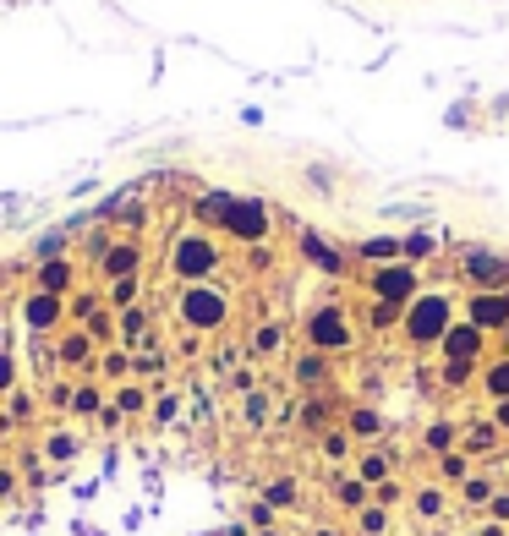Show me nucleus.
Instances as JSON below:
<instances>
[{
    "mask_svg": "<svg viewBox=\"0 0 509 536\" xmlns=\"http://www.w3.org/2000/svg\"><path fill=\"white\" fill-rule=\"evenodd\" d=\"M176 318H181V329H192V334H214V329H225V318H230V296L219 285H181V296H176Z\"/></svg>",
    "mask_w": 509,
    "mask_h": 536,
    "instance_id": "nucleus-1",
    "label": "nucleus"
},
{
    "mask_svg": "<svg viewBox=\"0 0 509 536\" xmlns=\"http://www.w3.org/2000/svg\"><path fill=\"white\" fill-rule=\"evenodd\" d=\"M170 268H176L181 285H203V279L219 268V247L203 236V230H187V236L170 241Z\"/></svg>",
    "mask_w": 509,
    "mask_h": 536,
    "instance_id": "nucleus-2",
    "label": "nucleus"
},
{
    "mask_svg": "<svg viewBox=\"0 0 509 536\" xmlns=\"http://www.w3.org/2000/svg\"><path fill=\"white\" fill-rule=\"evenodd\" d=\"M449 329H455V307H449V296H416L406 307V334L416 345H438Z\"/></svg>",
    "mask_w": 509,
    "mask_h": 536,
    "instance_id": "nucleus-3",
    "label": "nucleus"
},
{
    "mask_svg": "<svg viewBox=\"0 0 509 536\" xmlns=\"http://www.w3.org/2000/svg\"><path fill=\"white\" fill-rule=\"evenodd\" d=\"M55 367H66L72 378H94V367H99V340L88 329H72L66 323L61 334H55Z\"/></svg>",
    "mask_w": 509,
    "mask_h": 536,
    "instance_id": "nucleus-4",
    "label": "nucleus"
},
{
    "mask_svg": "<svg viewBox=\"0 0 509 536\" xmlns=\"http://www.w3.org/2000/svg\"><path fill=\"white\" fill-rule=\"evenodd\" d=\"M22 323H28V334L50 340V334L66 329V301L61 296H44V290H28V296H22Z\"/></svg>",
    "mask_w": 509,
    "mask_h": 536,
    "instance_id": "nucleus-5",
    "label": "nucleus"
},
{
    "mask_svg": "<svg viewBox=\"0 0 509 536\" xmlns=\"http://www.w3.org/2000/svg\"><path fill=\"white\" fill-rule=\"evenodd\" d=\"M307 345L312 351H345L351 345V318L340 307H318L307 318Z\"/></svg>",
    "mask_w": 509,
    "mask_h": 536,
    "instance_id": "nucleus-6",
    "label": "nucleus"
},
{
    "mask_svg": "<svg viewBox=\"0 0 509 536\" xmlns=\"http://www.w3.org/2000/svg\"><path fill=\"white\" fill-rule=\"evenodd\" d=\"M373 296L389 301V307H411L422 290H416V268L411 263H389V268H373Z\"/></svg>",
    "mask_w": 509,
    "mask_h": 536,
    "instance_id": "nucleus-7",
    "label": "nucleus"
},
{
    "mask_svg": "<svg viewBox=\"0 0 509 536\" xmlns=\"http://www.w3.org/2000/svg\"><path fill=\"white\" fill-rule=\"evenodd\" d=\"M225 230L241 241H263L269 236V208L258 197H230V214H225Z\"/></svg>",
    "mask_w": 509,
    "mask_h": 536,
    "instance_id": "nucleus-8",
    "label": "nucleus"
},
{
    "mask_svg": "<svg viewBox=\"0 0 509 536\" xmlns=\"http://www.w3.org/2000/svg\"><path fill=\"white\" fill-rule=\"evenodd\" d=\"M77 274H83V263H77V258L39 263V268H33V290H44V296H61V301H72V296H77Z\"/></svg>",
    "mask_w": 509,
    "mask_h": 536,
    "instance_id": "nucleus-9",
    "label": "nucleus"
},
{
    "mask_svg": "<svg viewBox=\"0 0 509 536\" xmlns=\"http://www.w3.org/2000/svg\"><path fill=\"white\" fill-rule=\"evenodd\" d=\"M466 323H477L482 334L509 329V296L504 290H482V296H471L466 301Z\"/></svg>",
    "mask_w": 509,
    "mask_h": 536,
    "instance_id": "nucleus-10",
    "label": "nucleus"
},
{
    "mask_svg": "<svg viewBox=\"0 0 509 536\" xmlns=\"http://www.w3.org/2000/svg\"><path fill=\"white\" fill-rule=\"evenodd\" d=\"M137 274H143V241H115L99 263V279L115 285V279H137Z\"/></svg>",
    "mask_w": 509,
    "mask_h": 536,
    "instance_id": "nucleus-11",
    "label": "nucleus"
},
{
    "mask_svg": "<svg viewBox=\"0 0 509 536\" xmlns=\"http://www.w3.org/2000/svg\"><path fill=\"white\" fill-rule=\"evenodd\" d=\"M104 405H110V394H104L94 378H77V383H72V405H66V416H72V422H99Z\"/></svg>",
    "mask_w": 509,
    "mask_h": 536,
    "instance_id": "nucleus-12",
    "label": "nucleus"
},
{
    "mask_svg": "<svg viewBox=\"0 0 509 536\" xmlns=\"http://www.w3.org/2000/svg\"><path fill=\"white\" fill-rule=\"evenodd\" d=\"M466 279H471V285H482V290H504L509 263L493 258V252H466Z\"/></svg>",
    "mask_w": 509,
    "mask_h": 536,
    "instance_id": "nucleus-13",
    "label": "nucleus"
},
{
    "mask_svg": "<svg viewBox=\"0 0 509 536\" xmlns=\"http://www.w3.org/2000/svg\"><path fill=\"white\" fill-rule=\"evenodd\" d=\"M39 454H44L50 465H72L77 454H83V433H72V427H44Z\"/></svg>",
    "mask_w": 509,
    "mask_h": 536,
    "instance_id": "nucleus-14",
    "label": "nucleus"
},
{
    "mask_svg": "<svg viewBox=\"0 0 509 536\" xmlns=\"http://www.w3.org/2000/svg\"><path fill=\"white\" fill-rule=\"evenodd\" d=\"M482 340H488V334H482L477 323H455V329H449L438 345H444L449 361H477L482 356Z\"/></svg>",
    "mask_w": 509,
    "mask_h": 536,
    "instance_id": "nucleus-15",
    "label": "nucleus"
},
{
    "mask_svg": "<svg viewBox=\"0 0 509 536\" xmlns=\"http://www.w3.org/2000/svg\"><path fill=\"white\" fill-rule=\"evenodd\" d=\"M11 422V433H17V427H28V422H39V394L33 389H11L6 394V411H0Z\"/></svg>",
    "mask_w": 509,
    "mask_h": 536,
    "instance_id": "nucleus-16",
    "label": "nucleus"
},
{
    "mask_svg": "<svg viewBox=\"0 0 509 536\" xmlns=\"http://www.w3.org/2000/svg\"><path fill=\"white\" fill-rule=\"evenodd\" d=\"M99 378L104 383H132V351H121V345H110V351H99Z\"/></svg>",
    "mask_w": 509,
    "mask_h": 536,
    "instance_id": "nucleus-17",
    "label": "nucleus"
},
{
    "mask_svg": "<svg viewBox=\"0 0 509 536\" xmlns=\"http://www.w3.org/2000/svg\"><path fill=\"white\" fill-rule=\"evenodd\" d=\"M110 411L143 416L148 411V389H143V383H115V389H110Z\"/></svg>",
    "mask_w": 509,
    "mask_h": 536,
    "instance_id": "nucleus-18",
    "label": "nucleus"
},
{
    "mask_svg": "<svg viewBox=\"0 0 509 536\" xmlns=\"http://www.w3.org/2000/svg\"><path fill=\"white\" fill-rule=\"evenodd\" d=\"M28 258H33V268L39 263H55V258H72V241H66V230H50V236H39L28 247Z\"/></svg>",
    "mask_w": 509,
    "mask_h": 536,
    "instance_id": "nucleus-19",
    "label": "nucleus"
},
{
    "mask_svg": "<svg viewBox=\"0 0 509 536\" xmlns=\"http://www.w3.org/2000/svg\"><path fill=\"white\" fill-rule=\"evenodd\" d=\"M104 301H110V312H126L143 301V279H115V285H104Z\"/></svg>",
    "mask_w": 509,
    "mask_h": 536,
    "instance_id": "nucleus-20",
    "label": "nucleus"
},
{
    "mask_svg": "<svg viewBox=\"0 0 509 536\" xmlns=\"http://www.w3.org/2000/svg\"><path fill=\"white\" fill-rule=\"evenodd\" d=\"M323 378H329V361H323V351H312V356L296 361V383H323Z\"/></svg>",
    "mask_w": 509,
    "mask_h": 536,
    "instance_id": "nucleus-21",
    "label": "nucleus"
},
{
    "mask_svg": "<svg viewBox=\"0 0 509 536\" xmlns=\"http://www.w3.org/2000/svg\"><path fill=\"white\" fill-rule=\"evenodd\" d=\"M280 340H285V334H280V323H263V329L252 334V356H269V351H280Z\"/></svg>",
    "mask_w": 509,
    "mask_h": 536,
    "instance_id": "nucleus-22",
    "label": "nucleus"
},
{
    "mask_svg": "<svg viewBox=\"0 0 509 536\" xmlns=\"http://www.w3.org/2000/svg\"><path fill=\"white\" fill-rule=\"evenodd\" d=\"M11 498H22V471L17 465H0V504H11Z\"/></svg>",
    "mask_w": 509,
    "mask_h": 536,
    "instance_id": "nucleus-23",
    "label": "nucleus"
},
{
    "mask_svg": "<svg viewBox=\"0 0 509 536\" xmlns=\"http://www.w3.org/2000/svg\"><path fill=\"white\" fill-rule=\"evenodd\" d=\"M488 394H493V400H509V356L488 367Z\"/></svg>",
    "mask_w": 509,
    "mask_h": 536,
    "instance_id": "nucleus-24",
    "label": "nucleus"
},
{
    "mask_svg": "<svg viewBox=\"0 0 509 536\" xmlns=\"http://www.w3.org/2000/svg\"><path fill=\"white\" fill-rule=\"evenodd\" d=\"M263 504H269V509H291V504H296V482H269Z\"/></svg>",
    "mask_w": 509,
    "mask_h": 536,
    "instance_id": "nucleus-25",
    "label": "nucleus"
},
{
    "mask_svg": "<svg viewBox=\"0 0 509 536\" xmlns=\"http://www.w3.org/2000/svg\"><path fill=\"white\" fill-rule=\"evenodd\" d=\"M241 416H247L252 427H263V422H269V394L252 389V394H247V405H241Z\"/></svg>",
    "mask_w": 509,
    "mask_h": 536,
    "instance_id": "nucleus-26",
    "label": "nucleus"
},
{
    "mask_svg": "<svg viewBox=\"0 0 509 536\" xmlns=\"http://www.w3.org/2000/svg\"><path fill=\"white\" fill-rule=\"evenodd\" d=\"M11 389H22V383H17V356L0 351V400H6Z\"/></svg>",
    "mask_w": 509,
    "mask_h": 536,
    "instance_id": "nucleus-27",
    "label": "nucleus"
},
{
    "mask_svg": "<svg viewBox=\"0 0 509 536\" xmlns=\"http://www.w3.org/2000/svg\"><path fill=\"white\" fill-rule=\"evenodd\" d=\"M148 411H154V422H176V416H181V394H159Z\"/></svg>",
    "mask_w": 509,
    "mask_h": 536,
    "instance_id": "nucleus-28",
    "label": "nucleus"
},
{
    "mask_svg": "<svg viewBox=\"0 0 509 536\" xmlns=\"http://www.w3.org/2000/svg\"><path fill=\"white\" fill-rule=\"evenodd\" d=\"M395 247H400V241L373 236V241H362V258H378V263H384V258H395Z\"/></svg>",
    "mask_w": 509,
    "mask_h": 536,
    "instance_id": "nucleus-29",
    "label": "nucleus"
},
{
    "mask_svg": "<svg viewBox=\"0 0 509 536\" xmlns=\"http://www.w3.org/2000/svg\"><path fill=\"white\" fill-rule=\"evenodd\" d=\"M384 476H389L384 454H362V482H384Z\"/></svg>",
    "mask_w": 509,
    "mask_h": 536,
    "instance_id": "nucleus-30",
    "label": "nucleus"
},
{
    "mask_svg": "<svg viewBox=\"0 0 509 536\" xmlns=\"http://www.w3.org/2000/svg\"><path fill=\"white\" fill-rule=\"evenodd\" d=\"M449 444H455V427L449 422H438L433 433H427V449H438V454H449Z\"/></svg>",
    "mask_w": 509,
    "mask_h": 536,
    "instance_id": "nucleus-31",
    "label": "nucleus"
},
{
    "mask_svg": "<svg viewBox=\"0 0 509 536\" xmlns=\"http://www.w3.org/2000/svg\"><path fill=\"white\" fill-rule=\"evenodd\" d=\"M362 498H367V482H340V504L345 509H362Z\"/></svg>",
    "mask_w": 509,
    "mask_h": 536,
    "instance_id": "nucleus-32",
    "label": "nucleus"
},
{
    "mask_svg": "<svg viewBox=\"0 0 509 536\" xmlns=\"http://www.w3.org/2000/svg\"><path fill=\"white\" fill-rule=\"evenodd\" d=\"M400 252L416 263V258H427V252H433V241H427V236H406V241H400Z\"/></svg>",
    "mask_w": 509,
    "mask_h": 536,
    "instance_id": "nucleus-33",
    "label": "nucleus"
},
{
    "mask_svg": "<svg viewBox=\"0 0 509 536\" xmlns=\"http://www.w3.org/2000/svg\"><path fill=\"white\" fill-rule=\"evenodd\" d=\"M351 433H362V438L378 433V416L373 411H351Z\"/></svg>",
    "mask_w": 509,
    "mask_h": 536,
    "instance_id": "nucleus-34",
    "label": "nucleus"
},
{
    "mask_svg": "<svg viewBox=\"0 0 509 536\" xmlns=\"http://www.w3.org/2000/svg\"><path fill=\"white\" fill-rule=\"evenodd\" d=\"M400 318V307H389V301H378L373 312H367V323H378V329H384V323H395Z\"/></svg>",
    "mask_w": 509,
    "mask_h": 536,
    "instance_id": "nucleus-35",
    "label": "nucleus"
},
{
    "mask_svg": "<svg viewBox=\"0 0 509 536\" xmlns=\"http://www.w3.org/2000/svg\"><path fill=\"white\" fill-rule=\"evenodd\" d=\"M356 526H362L367 536H378V531H384V509H362V520H356Z\"/></svg>",
    "mask_w": 509,
    "mask_h": 536,
    "instance_id": "nucleus-36",
    "label": "nucleus"
},
{
    "mask_svg": "<svg viewBox=\"0 0 509 536\" xmlns=\"http://www.w3.org/2000/svg\"><path fill=\"white\" fill-rule=\"evenodd\" d=\"M323 454H334V460H340V454H345V433H323Z\"/></svg>",
    "mask_w": 509,
    "mask_h": 536,
    "instance_id": "nucleus-37",
    "label": "nucleus"
},
{
    "mask_svg": "<svg viewBox=\"0 0 509 536\" xmlns=\"http://www.w3.org/2000/svg\"><path fill=\"white\" fill-rule=\"evenodd\" d=\"M444 476H466V454H444Z\"/></svg>",
    "mask_w": 509,
    "mask_h": 536,
    "instance_id": "nucleus-38",
    "label": "nucleus"
},
{
    "mask_svg": "<svg viewBox=\"0 0 509 536\" xmlns=\"http://www.w3.org/2000/svg\"><path fill=\"white\" fill-rule=\"evenodd\" d=\"M416 504H422V515H438V509H444V498H438V493H422Z\"/></svg>",
    "mask_w": 509,
    "mask_h": 536,
    "instance_id": "nucleus-39",
    "label": "nucleus"
},
{
    "mask_svg": "<svg viewBox=\"0 0 509 536\" xmlns=\"http://www.w3.org/2000/svg\"><path fill=\"white\" fill-rule=\"evenodd\" d=\"M302 422H307V427H323V405H318V400H312L307 411H302Z\"/></svg>",
    "mask_w": 509,
    "mask_h": 536,
    "instance_id": "nucleus-40",
    "label": "nucleus"
},
{
    "mask_svg": "<svg viewBox=\"0 0 509 536\" xmlns=\"http://www.w3.org/2000/svg\"><path fill=\"white\" fill-rule=\"evenodd\" d=\"M493 427H499V433H509V400H499V411H493Z\"/></svg>",
    "mask_w": 509,
    "mask_h": 536,
    "instance_id": "nucleus-41",
    "label": "nucleus"
},
{
    "mask_svg": "<svg viewBox=\"0 0 509 536\" xmlns=\"http://www.w3.org/2000/svg\"><path fill=\"white\" fill-rule=\"evenodd\" d=\"M493 515H499V520H509V498H493Z\"/></svg>",
    "mask_w": 509,
    "mask_h": 536,
    "instance_id": "nucleus-42",
    "label": "nucleus"
},
{
    "mask_svg": "<svg viewBox=\"0 0 509 536\" xmlns=\"http://www.w3.org/2000/svg\"><path fill=\"white\" fill-rule=\"evenodd\" d=\"M0 351H6V312H0Z\"/></svg>",
    "mask_w": 509,
    "mask_h": 536,
    "instance_id": "nucleus-43",
    "label": "nucleus"
},
{
    "mask_svg": "<svg viewBox=\"0 0 509 536\" xmlns=\"http://www.w3.org/2000/svg\"><path fill=\"white\" fill-rule=\"evenodd\" d=\"M318 536H334V531H318Z\"/></svg>",
    "mask_w": 509,
    "mask_h": 536,
    "instance_id": "nucleus-44",
    "label": "nucleus"
},
{
    "mask_svg": "<svg viewBox=\"0 0 509 536\" xmlns=\"http://www.w3.org/2000/svg\"><path fill=\"white\" fill-rule=\"evenodd\" d=\"M0 465H6V460H0Z\"/></svg>",
    "mask_w": 509,
    "mask_h": 536,
    "instance_id": "nucleus-45",
    "label": "nucleus"
},
{
    "mask_svg": "<svg viewBox=\"0 0 509 536\" xmlns=\"http://www.w3.org/2000/svg\"><path fill=\"white\" fill-rule=\"evenodd\" d=\"M504 334H509V329H504Z\"/></svg>",
    "mask_w": 509,
    "mask_h": 536,
    "instance_id": "nucleus-46",
    "label": "nucleus"
}]
</instances>
